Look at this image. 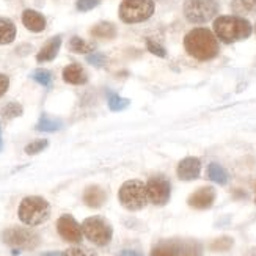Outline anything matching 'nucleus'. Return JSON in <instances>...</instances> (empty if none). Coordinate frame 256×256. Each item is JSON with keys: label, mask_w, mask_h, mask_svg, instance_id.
<instances>
[{"label": "nucleus", "mask_w": 256, "mask_h": 256, "mask_svg": "<svg viewBox=\"0 0 256 256\" xmlns=\"http://www.w3.org/2000/svg\"><path fill=\"white\" fill-rule=\"evenodd\" d=\"M184 48L188 55L200 62H208L217 57L218 54V41L209 28H194L184 38Z\"/></svg>", "instance_id": "f257e3e1"}, {"label": "nucleus", "mask_w": 256, "mask_h": 256, "mask_svg": "<svg viewBox=\"0 0 256 256\" xmlns=\"http://www.w3.org/2000/svg\"><path fill=\"white\" fill-rule=\"evenodd\" d=\"M253 27L244 18L239 16H218L214 20V33L216 36L225 44L242 41L252 35Z\"/></svg>", "instance_id": "f03ea898"}, {"label": "nucleus", "mask_w": 256, "mask_h": 256, "mask_svg": "<svg viewBox=\"0 0 256 256\" xmlns=\"http://www.w3.org/2000/svg\"><path fill=\"white\" fill-rule=\"evenodd\" d=\"M18 216L22 224L38 226L50 217V204L42 196H26L19 204Z\"/></svg>", "instance_id": "7ed1b4c3"}, {"label": "nucleus", "mask_w": 256, "mask_h": 256, "mask_svg": "<svg viewBox=\"0 0 256 256\" xmlns=\"http://www.w3.org/2000/svg\"><path fill=\"white\" fill-rule=\"evenodd\" d=\"M151 256H203V247L194 239H165L152 247Z\"/></svg>", "instance_id": "20e7f679"}, {"label": "nucleus", "mask_w": 256, "mask_h": 256, "mask_svg": "<svg viewBox=\"0 0 256 256\" xmlns=\"http://www.w3.org/2000/svg\"><path fill=\"white\" fill-rule=\"evenodd\" d=\"M156 5L152 0H123L118 14L124 24H138L148 20L154 14Z\"/></svg>", "instance_id": "39448f33"}, {"label": "nucleus", "mask_w": 256, "mask_h": 256, "mask_svg": "<svg viewBox=\"0 0 256 256\" xmlns=\"http://www.w3.org/2000/svg\"><path fill=\"white\" fill-rule=\"evenodd\" d=\"M118 200L129 210H140L148 203L146 184L138 180L126 181L118 192Z\"/></svg>", "instance_id": "423d86ee"}, {"label": "nucleus", "mask_w": 256, "mask_h": 256, "mask_svg": "<svg viewBox=\"0 0 256 256\" xmlns=\"http://www.w3.org/2000/svg\"><path fill=\"white\" fill-rule=\"evenodd\" d=\"M184 16L192 24H204L218 13L217 0H186L184 2Z\"/></svg>", "instance_id": "0eeeda50"}, {"label": "nucleus", "mask_w": 256, "mask_h": 256, "mask_svg": "<svg viewBox=\"0 0 256 256\" xmlns=\"http://www.w3.org/2000/svg\"><path fill=\"white\" fill-rule=\"evenodd\" d=\"M82 231L85 238L96 244L99 247H104L107 244L112 240V226L108 225V222L102 217H88L84 220V225H82Z\"/></svg>", "instance_id": "6e6552de"}, {"label": "nucleus", "mask_w": 256, "mask_h": 256, "mask_svg": "<svg viewBox=\"0 0 256 256\" xmlns=\"http://www.w3.org/2000/svg\"><path fill=\"white\" fill-rule=\"evenodd\" d=\"M2 239L6 246L16 250H33L40 244V236L35 231L27 228H19V226L4 231Z\"/></svg>", "instance_id": "1a4fd4ad"}, {"label": "nucleus", "mask_w": 256, "mask_h": 256, "mask_svg": "<svg viewBox=\"0 0 256 256\" xmlns=\"http://www.w3.org/2000/svg\"><path fill=\"white\" fill-rule=\"evenodd\" d=\"M146 194L148 202H151L156 206H164L170 200L172 186L164 176H154L146 184Z\"/></svg>", "instance_id": "9d476101"}, {"label": "nucleus", "mask_w": 256, "mask_h": 256, "mask_svg": "<svg viewBox=\"0 0 256 256\" xmlns=\"http://www.w3.org/2000/svg\"><path fill=\"white\" fill-rule=\"evenodd\" d=\"M57 231L58 234L68 242H80L82 236H84V231L82 226L77 224L76 218L70 214H64L58 218L57 222Z\"/></svg>", "instance_id": "9b49d317"}, {"label": "nucleus", "mask_w": 256, "mask_h": 256, "mask_svg": "<svg viewBox=\"0 0 256 256\" xmlns=\"http://www.w3.org/2000/svg\"><path fill=\"white\" fill-rule=\"evenodd\" d=\"M216 202V190L212 187H202L188 196V206L194 209H209Z\"/></svg>", "instance_id": "f8f14e48"}, {"label": "nucleus", "mask_w": 256, "mask_h": 256, "mask_svg": "<svg viewBox=\"0 0 256 256\" xmlns=\"http://www.w3.org/2000/svg\"><path fill=\"white\" fill-rule=\"evenodd\" d=\"M202 172V160L198 158H186L178 165V178L182 181H194Z\"/></svg>", "instance_id": "ddd939ff"}, {"label": "nucleus", "mask_w": 256, "mask_h": 256, "mask_svg": "<svg viewBox=\"0 0 256 256\" xmlns=\"http://www.w3.org/2000/svg\"><path fill=\"white\" fill-rule=\"evenodd\" d=\"M22 24L27 30L38 33L46 28V18L35 10H26L22 13Z\"/></svg>", "instance_id": "4468645a"}, {"label": "nucleus", "mask_w": 256, "mask_h": 256, "mask_svg": "<svg viewBox=\"0 0 256 256\" xmlns=\"http://www.w3.org/2000/svg\"><path fill=\"white\" fill-rule=\"evenodd\" d=\"M60 46H62V36H54V38H50V40L41 48V50L38 52V55H36V62H38V63L52 62L55 57H57V54H58V50H60Z\"/></svg>", "instance_id": "2eb2a0df"}, {"label": "nucleus", "mask_w": 256, "mask_h": 256, "mask_svg": "<svg viewBox=\"0 0 256 256\" xmlns=\"http://www.w3.org/2000/svg\"><path fill=\"white\" fill-rule=\"evenodd\" d=\"M63 80L71 85H84L86 84V74L79 63H71L63 70Z\"/></svg>", "instance_id": "dca6fc26"}, {"label": "nucleus", "mask_w": 256, "mask_h": 256, "mask_svg": "<svg viewBox=\"0 0 256 256\" xmlns=\"http://www.w3.org/2000/svg\"><path fill=\"white\" fill-rule=\"evenodd\" d=\"M106 202V192L101 187L92 186L84 192V203L88 208H101Z\"/></svg>", "instance_id": "f3484780"}, {"label": "nucleus", "mask_w": 256, "mask_h": 256, "mask_svg": "<svg viewBox=\"0 0 256 256\" xmlns=\"http://www.w3.org/2000/svg\"><path fill=\"white\" fill-rule=\"evenodd\" d=\"M16 38V26L8 18H0V46L13 42Z\"/></svg>", "instance_id": "a211bd4d"}, {"label": "nucleus", "mask_w": 256, "mask_h": 256, "mask_svg": "<svg viewBox=\"0 0 256 256\" xmlns=\"http://www.w3.org/2000/svg\"><path fill=\"white\" fill-rule=\"evenodd\" d=\"M92 35L94 38H102V40H112L116 35V27L112 22H99L92 28Z\"/></svg>", "instance_id": "6ab92c4d"}, {"label": "nucleus", "mask_w": 256, "mask_h": 256, "mask_svg": "<svg viewBox=\"0 0 256 256\" xmlns=\"http://www.w3.org/2000/svg\"><path fill=\"white\" fill-rule=\"evenodd\" d=\"M231 10L240 16L253 14L256 13V0H231Z\"/></svg>", "instance_id": "aec40b11"}, {"label": "nucleus", "mask_w": 256, "mask_h": 256, "mask_svg": "<svg viewBox=\"0 0 256 256\" xmlns=\"http://www.w3.org/2000/svg\"><path fill=\"white\" fill-rule=\"evenodd\" d=\"M208 178L210 181L222 184V186L228 182V173L225 172V168H222L218 164H210L208 166Z\"/></svg>", "instance_id": "412c9836"}, {"label": "nucleus", "mask_w": 256, "mask_h": 256, "mask_svg": "<svg viewBox=\"0 0 256 256\" xmlns=\"http://www.w3.org/2000/svg\"><path fill=\"white\" fill-rule=\"evenodd\" d=\"M70 49L76 54H90L94 50V44L93 42H88L79 36H72L70 40Z\"/></svg>", "instance_id": "4be33fe9"}, {"label": "nucleus", "mask_w": 256, "mask_h": 256, "mask_svg": "<svg viewBox=\"0 0 256 256\" xmlns=\"http://www.w3.org/2000/svg\"><path fill=\"white\" fill-rule=\"evenodd\" d=\"M60 128H62V123H58V121H55V120H50L48 116H41V120L36 124V130H40V132H55Z\"/></svg>", "instance_id": "5701e85b"}, {"label": "nucleus", "mask_w": 256, "mask_h": 256, "mask_svg": "<svg viewBox=\"0 0 256 256\" xmlns=\"http://www.w3.org/2000/svg\"><path fill=\"white\" fill-rule=\"evenodd\" d=\"M129 106V99L120 98L115 93H108V108L112 112H120V110H124Z\"/></svg>", "instance_id": "b1692460"}, {"label": "nucleus", "mask_w": 256, "mask_h": 256, "mask_svg": "<svg viewBox=\"0 0 256 256\" xmlns=\"http://www.w3.org/2000/svg\"><path fill=\"white\" fill-rule=\"evenodd\" d=\"M22 115V106L18 102H10L4 107L2 110V116L5 120H11V118H16Z\"/></svg>", "instance_id": "393cba45"}, {"label": "nucleus", "mask_w": 256, "mask_h": 256, "mask_svg": "<svg viewBox=\"0 0 256 256\" xmlns=\"http://www.w3.org/2000/svg\"><path fill=\"white\" fill-rule=\"evenodd\" d=\"M32 79L41 84L42 86H49L52 84V74L46 70H36L32 72Z\"/></svg>", "instance_id": "a878e982"}, {"label": "nucleus", "mask_w": 256, "mask_h": 256, "mask_svg": "<svg viewBox=\"0 0 256 256\" xmlns=\"http://www.w3.org/2000/svg\"><path fill=\"white\" fill-rule=\"evenodd\" d=\"M48 144H49V142H48V140H44V138L35 140V142H32V143L27 144V146H26V152L30 154V156L38 154V152H41L42 150H46V148H48Z\"/></svg>", "instance_id": "bb28decb"}, {"label": "nucleus", "mask_w": 256, "mask_h": 256, "mask_svg": "<svg viewBox=\"0 0 256 256\" xmlns=\"http://www.w3.org/2000/svg\"><path fill=\"white\" fill-rule=\"evenodd\" d=\"M146 48H148V50L151 54L158 55V57H160V58H165L166 57V50L160 46V44L154 42L152 40H146Z\"/></svg>", "instance_id": "cd10ccee"}, {"label": "nucleus", "mask_w": 256, "mask_h": 256, "mask_svg": "<svg viewBox=\"0 0 256 256\" xmlns=\"http://www.w3.org/2000/svg\"><path fill=\"white\" fill-rule=\"evenodd\" d=\"M86 62L90 64H93V66H96V68H101V66L106 64L107 58H106L104 54H93V55H88Z\"/></svg>", "instance_id": "c85d7f7f"}, {"label": "nucleus", "mask_w": 256, "mask_h": 256, "mask_svg": "<svg viewBox=\"0 0 256 256\" xmlns=\"http://www.w3.org/2000/svg\"><path fill=\"white\" fill-rule=\"evenodd\" d=\"M99 5V0H77L76 6L79 11H90Z\"/></svg>", "instance_id": "c756f323"}, {"label": "nucleus", "mask_w": 256, "mask_h": 256, "mask_svg": "<svg viewBox=\"0 0 256 256\" xmlns=\"http://www.w3.org/2000/svg\"><path fill=\"white\" fill-rule=\"evenodd\" d=\"M63 256H94V254L92 252L79 248V247H71L66 252H63Z\"/></svg>", "instance_id": "7c9ffc66"}, {"label": "nucleus", "mask_w": 256, "mask_h": 256, "mask_svg": "<svg viewBox=\"0 0 256 256\" xmlns=\"http://www.w3.org/2000/svg\"><path fill=\"white\" fill-rule=\"evenodd\" d=\"M8 86H10V79L5 74H0V98H2L6 93Z\"/></svg>", "instance_id": "2f4dec72"}, {"label": "nucleus", "mask_w": 256, "mask_h": 256, "mask_svg": "<svg viewBox=\"0 0 256 256\" xmlns=\"http://www.w3.org/2000/svg\"><path fill=\"white\" fill-rule=\"evenodd\" d=\"M121 256H142V254L132 252V250H123V252H121Z\"/></svg>", "instance_id": "473e14b6"}, {"label": "nucleus", "mask_w": 256, "mask_h": 256, "mask_svg": "<svg viewBox=\"0 0 256 256\" xmlns=\"http://www.w3.org/2000/svg\"><path fill=\"white\" fill-rule=\"evenodd\" d=\"M42 256H63V253H58V252H50V253H44Z\"/></svg>", "instance_id": "72a5a7b5"}, {"label": "nucleus", "mask_w": 256, "mask_h": 256, "mask_svg": "<svg viewBox=\"0 0 256 256\" xmlns=\"http://www.w3.org/2000/svg\"><path fill=\"white\" fill-rule=\"evenodd\" d=\"M2 146H4V142H2V130H0V151H2Z\"/></svg>", "instance_id": "f704fd0d"}, {"label": "nucleus", "mask_w": 256, "mask_h": 256, "mask_svg": "<svg viewBox=\"0 0 256 256\" xmlns=\"http://www.w3.org/2000/svg\"><path fill=\"white\" fill-rule=\"evenodd\" d=\"M254 32H256V26H254Z\"/></svg>", "instance_id": "c9c22d12"}, {"label": "nucleus", "mask_w": 256, "mask_h": 256, "mask_svg": "<svg viewBox=\"0 0 256 256\" xmlns=\"http://www.w3.org/2000/svg\"><path fill=\"white\" fill-rule=\"evenodd\" d=\"M254 203H256V200H254Z\"/></svg>", "instance_id": "e433bc0d"}]
</instances>
